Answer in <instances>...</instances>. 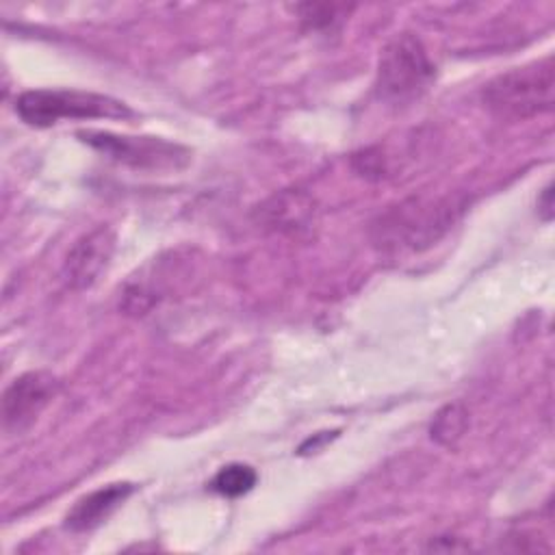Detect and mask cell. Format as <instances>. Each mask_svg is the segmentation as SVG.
Masks as SVG:
<instances>
[{
  "instance_id": "6da1fadb",
  "label": "cell",
  "mask_w": 555,
  "mask_h": 555,
  "mask_svg": "<svg viewBox=\"0 0 555 555\" xmlns=\"http://www.w3.org/2000/svg\"><path fill=\"white\" fill-rule=\"evenodd\" d=\"M555 65L553 56L512 67L481 89V102L490 113L503 119H527L553 108Z\"/></svg>"
},
{
  "instance_id": "7a4b0ae2",
  "label": "cell",
  "mask_w": 555,
  "mask_h": 555,
  "mask_svg": "<svg viewBox=\"0 0 555 555\" xmlns=\"http://www.w3.org/2000/svg\"><path fill=\"white\" fill-rule=\"evenodd\" d=\"M17 117L33 128H48L61 119H126L132 108L117 98L78 89H30L15 98Z\"/></svg>"
},
{
  "instance_id": "3957f363",
  "label": "cell",
  "mask_w": 555,
  "mask_h": 555,
  "mask_svg": "<svg viewBox=\"0 0 555 555\" xmlns=\"http://www.w3.org/2000/svg\"><path fill=\"white\" fill-rule=\"evenodd\" d=\"M436 78V65L412 33L395 35L379 54L377 93L386 102L405 104L421 98Z\"/></svg>"
},
{
  "instance_id": "277c9868",
  "label": "cell",
  "mask_w": 555,
  "mask_h": 555,
  "mask_svg": "<svg viewBox=\"0 0 555 555\" xmlns=\"http://www.w3.org/2000/svg\"><path fill=\"white\" fill-rule=\"evenodd\" d=\"M76 137L106 158L132 169H178L191 158L184 145L160 137H130L108 130H80Z\"/></svg>"
},
{
  "instance_id": "5b68a950",
  "label": "cell",
  "mask_w": 555,
  "mask_h": 555,
  "mask_svg": "<svg viewBox=\"0 0 555 555\" xmlns=\"http://www.w3.org/2000/svg\"><path fill=\"white\" fill-rule=\"evenodd\" d=\"M59 390V379L48 371H28L2 392V423L9 434L28 429Z\"/></svg>"
},
{
  "instance_id": "8992f818",
  "label": "cell",
  "mask_w": 555,
  "mask_h": 555,
  "mask_svg": "<svg viewBox=\"0 0 555 555\" xmlns=\"http://www.w3.org/2000/svg\"><path fill=\"white\" fill-rule=\"evenodd\" d=\"M115 254V232L108 225H95L82 234L63 260V282L72 291L91 288L108 269Z\"/></svg>"
},
{
  "instance_id": "52a82bcc",
  "label": "cell",
  "mask_w": 555,
  "mask_h": 555,
  "mask_svg": "<svg viewBox=\"0 0 555 555\" xmlns=\"http://www.w3.org/2000/svg\"><path fill=\"white\" fill-rule=\"evenodd\" d=\"M449 206H442L438 202L434 204H403L399 210L390 212L379 230L384 232V243L386 245H408L416 249L421 243L429 245L442 228L449 223L447 215Z\"/></svg>"
},
{
  "instance_id": "ba28073f",
  "label": "cell",
  "mask_w": 555,
  "mask_h": 555,
  "mask_svg": "<svg viewBox=\"0 0 555 555\" xmlns=\"http://www.w3.org/2000/svg\"><path fill=\"white\" fill-rule=\"evenodd\" d=\"M134 486L130 481H117L102 486L85 496H80L72 509L65 514V527L72 531H91L102 525L130 494Z\"/></svg>"
},
{
  "instance_id": "9c48e42d",
  "label": "cell",
  "mask_w": 555,
  "mask_h": 555,
  "mask_svg": "<svg viewBox=\"0 0 555 555\" xmlns=\"http://www.w3.org/2000/svg\"><path fill=\"white\" fill-rule=\"evenodd\" d=\"M314 199L299 191H282L258 206V221L280 232H301L314 221Z\"/></svg>"
},
{
  "instance_id": "30bf717a",
  "label": "cell",
  "mask_w": 555,
  "mask_h": 555,
  "mask_svg": "<svg viewBox=\"0 0 555 555\" xmlns=\"http://www.w3.org/2000/svg\"><path fill=\"white\" fill-rule=\"evenodd\" d=\"M466 427H468V410L464 408V403L455 401L436 412L429 425V436L434 442L451 449L464 436Z\"/></svg>"
},
{
  "instance_id": "8fae6325",
  "label": "cell",
  "mask_w": 555,
  "mask_h": 555,
  "mask_svg": "<svg viewBox=\"0 0 555 555\" xmlns=\"http://www.w3.org/2000/svg\"><path fill=\"white\" fill-rule=\"evenodd\" d=\"M256 481H258V473L249 464L232 462L221 466L215 473V477L210 479V488L221 496L236 499L247 494L256 486Z\"/></svg>"
},
{
  "instance_id": "7c38bea8",
  "label": "cell",
  "mask_w": 555,
  "mask_h": 555,
  "mask_svg": "<svg viewBox=\"0 0 555 555\" xmlns=\"http://www.w3.org/2000/svg\"><path fill=\"white\" fill-rule=\"evenodd\" d=\"M353 7L347 4H299L297 11L310 28H327L334 22L349 15Z\"/></svg>"
},
{
  "instance_id": "4fadbf2b",
  "label": "cell",
  "mask_w": 555,
  "mask_h": 555,
  "mask_svg": "<svg viewBox=\"0 0 555 555\" xmlns=\"http://www.w3.org/2000/svg\"><path fill=\"white\" fill-rule=\"evenodd\" d=\"M538 215L544 219V221H551L553 219V186L546 184L538 197Z\"/></svg>"
}]
</instances>
